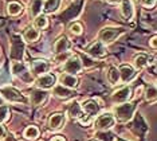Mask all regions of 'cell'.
Listing matches in <instances>:
<instances>
[{
    "mask_svg": "<svg viewBox=\"0 0 157 141\" xmlns=\"http://www.w3.org/2000/svg\"><path fill=\"white\" fill-rule=\"evenodd\" d=\"M118 141H126V140H118Z\"/></svg>",
    "mask_w": 157,
    "mask_h": 141,
    "instance_id": "60d3db41",
    "label": "cell"
},
{
    "mask_svg": "<svg viewBox=\"0 0 157 141\" xmlns=\"http://www.w3.org/2000/svg\"><path fill=\"white\" fill-rule=\"evenodd\" d=\"M24 137L28 140H35L39 137V129L36 126H27L24 131Z\"/></svg>",
    "mask_w": 157,
    "mask_h": 141,
    "instance_id": "83f0119b",
    "label": "cell"
},
{
    "mask_svg": "<svg viewBox=\"0 0 157 141\" xmlns=\"http://www.w3.org/2000/svg\"><path fill=\"white\" fill-rule=\"evenodd\" d=\"M121 14L126 20H130L134 15V10L130 0H121Z\"/></svg>",
    "mask_w": 157,
    "mask_h": 141,
    "instance_id": "e0dca14e",
    "label": "cell"
},
{
    "mask_svg": "<svg viewBox=\"0 0 157 141\" xmlns=\"http://www.w3.org/2000/svg\"><path fill=\"white\" fill-rule=\"evenodd\" d=\"M55 81L56 77L54 74H43L38 78L36 85L40 89H51L52 86H55Z\"/></svg>",
    "mask_w": 157,
    "mask_h": 141,
    "instance_id": "7c38bea8",
    "label": "cell"
},
{
    "mask_svg": "<svg viewBox=\"0 0 157 141\" xmlns=\"http://www.w3.org/2000/svg\"><path fill=\"white\" fill-rule=\"evenodd\" d=\"M149 62V57L146 54H138L137 57L134 58V66L137 69H142L145 67Z\"/></svg>",
    "mask_w": 157,
    "mask_h": 141,
    "instance_id": "484cf974",
    "label": "cell"
},
{
    "mask_svg": "<svg viewBox=\"0 0 157 141\" xmlns=\"http://www.w3.org/2000/svg\"><path fill=\"white\" fill-rule=\"evenodd\" d=\"M11 69H12V73L16 75L20 81H23L24 84H33L34 82V78L31 75L28 67L24 65L23 62H13L11 65Z\"/></svg>",
    "mask_w": 157,
    "mask_h": 141,
    "instance_id": "3957f363",
    "label": "cell"
},
{
    "mask_svg": "<svg viewBox=\"0 0 157 141\" xmlns=\"http://www.w3.org/2000/svg\"><path fill=\"white\" fill-rule=\"evenodd\" d=\"M54 94L58 98H63V100H67V98H71L73 97V92H71L70 89H67L65 88V86H62V85H58V86H55L54 88Z\"/></svg>",
    "mask_w": 157,
    "mask_h": 141,
    "instance_id": "ffe728a7",
    "label": "cell"
},
{
    "mask_svg": "<svg viewBox=\"0 0 157 141\" xmlns=\"http://www.w3.org/2000/svg\"><path fill=\"white\" fill-rule=\"evenodd\" d=\"M70 49V42L66 37H60L54 45V53L55 54H63L67 53V50Z\"/></svg>",
    "mask_w": 157,
    "mask_h": 141,
    "instance_id": "ac0fdd59",
    "label": "cell"
},
{
    "mask_svg": "<svg viewBox=\"0 0 157 141\" xmlns=\"http://www.w3.org/2000/svg\"><path fill=\"white\" fill-rule=\"evenodd\" d=\"M151 47H152V49H156V47H157V37H153L151 39Z\"/></svg>",
    "mask_w": 157,
    "mask_h": 141,
    "instance_id": "e575fe53",
    "label": "cell"
},
{
    "mask_svg": "<svg viewBox=\"0 0 157 141\" xmlns=\"http://www.w3.org/2000/svg\"><path fill=\"white\" fill-rule=\"evenodd\" d=\"M4 105V100H3V97H0V106H3Z\"/></svg>",
    "mask_w": 157,
    "mask_h": 141,
    "instance_id": "ab89813d",
    "label": "cell"
},
{
    "mask_svg": "<svg viewBox=\"0 0 157 141\" xmlns=\"http://www.w3.org/2000/svg\"><path fill=\"white\" fill-rule=\"evenodd\" d=\"M6 141H16V140L13 139V136L10 135V136H7V137H6Z\"/></svg>",
    "mask_w": 157,
    "mask_h": 141,
    "instance_id": "f35d334b",
    "label": "cell"
},
{
    "mask_svg": "<svg viewBox=\"0 0 157 141\" xmlns=\"http://www.w3.org/2000/svg\"><path fill=\"white\" fill-rule=\"evenodd\" d=\"M47 96H48V94L46 93L44 90H42V89L34 90V92L31 93V97H30L31 104H33V105H42L46 100H47Z\"/></svg>",
    "mask_w": 157,
    "mask_h": 141,
    "instance_id": "2e32d148",
    "label": "cell"
},
{
    "mask_svg": "<svg viewBox=\"0 0 157 141\" xmlns=\"http://www.w3.org/2000/svg\"><path fill=\"white\" fill-rule=\"evenodd\" d=\"M99 139H101L102 141H114V136L110 135V133L103 132V133H101V135H99Z\"/></svg>",
    "mask_w": 157,
    "mask_h": 141,
    "instance_id": "d6a6232c",
    "label": "cell"
},
{
    "mask_svg": "<svg viewBox=\"0 0 157 141\" xmlns=\"http://www.w3.org/2000/svg\"><path fill=\"white\" fill-rule=\"evenodd\" d=\"M3 137H6V129L0 125V139H3Z\"/></svg>",
    "mask_w": 157,
    "mask_h": 141,
    "instance_id": "d590c367",
    "label": "cell"
},
{
    "mask_svg": "<svg viewBox=\"0 0 157 141\" xmlns=\"http://www.w3.org/2000/svg\"><path fill=\"white\" fill-rule=\"evenodd\" d=\"M47 24H48V22H47V18L44 15H38L34 19V26L36 30H43V28L47 27Z\"/></svg>",
    "mask_w": 157,
    "mask_h": 141,
    "instance_id": "4316f807",
    "label": "cell"
},
{
    "mask_svg": "<svg viewBox=\"0 0 157 141\" xmlns=\"http://www.w3.org/2000/svg\"><path fill=\"white\" fill-rule=\"evenodd\" d=\"M7 11H8V15L16 16L23 11V7H22L20 3H17V2H11L8 4V7H7Z\"/></svg>",
    "mask_w": 157,
    "mask_h": 141,
    "instance_id": "d4e9b609",
    "label": "cell"
},
{
    "mask_svg": "<svg viewBox=\"0 0 157 141\" xmlns=\"http://www.w3.org/2000/svg\"><path fill=\"white\" fill-rule=\"evenodd\" d=\"M67 113H69V116L71 118H75V120H82V117H83L82 106L77 102V101H74V102L70 104L69 109H67Z\"/></svg>",
    "mask_w": 157,
    "mask_h": 141,
    "instance_id": "9a60e30c",
    "label": "cell"
},
{
    "mask_svg": "<svg viewBox=\"0 0 157 141\" xmlns=\"http://www.w3.org/2000/svg\"><path fill=\"white\" fill-rule=\"evenodd\" d=\"M63 70H65L66 74L70 75H75L82 70V62L78 55H71L66 59L65 66H63Z\"/></svg>",
    "mask_w": 157,
    "mask_h": 141,
    "instance_id": "5b68a950",
    "label": "cell"
},
{
    "mask_svg": "<svg viewBox=\"0 0 157 141\" xmlns=\"http://www.w3.org/2000/svg\"><path fill=\"white\" fill-rule=\"evenodd\" d=\"M141 4L145 7V8H153L156 4V0H141Z\"/></svg>",
    "mask_w": 157,
    "mask_h": 141,
    "instance_id": "836d02e7",
    "label": "cell"
},
{
    "mask_svg": "<svg viewBox=\"0 0 157 141\" xmlns=\"http://www.w3.org/2000/svg\"><path fill=\"white\" fill-rule=\"evenodd\" d=\"M114 122H116V118H114V116L112 113H102L99 117L95 120V129H98V131H109L110 128L114 125Z\"/></svg>",
    "mask_w": 157,
    "mask_h": 141,
    "instance_id": "8992f818",
    "label": "cell"
},
{
    "mask_svg": "<svg viewBox=\"0 0 157 141\" xmlns=\"http://www.w3.org/2000/svg\"><path fill=\"white\" fill-rule=\"evenodd\" d=\"M108 81L110 82L112 85H116L117 82L120 81V71L117 67L114 66H110L109 67V71H108Z\"/></svg>",
    "mask_w": 157,
    "mask_h": 141,
    "instance_id": "cb8c5ba5",
    "label": "cell"
},
{
    "mask_svg": "<svg viewBox=\"0 0 157 141\" xmlns=\"http://www.w3.org/2000/svg\"><path fill=\"white\" fill-rule=\"evenodd\" d=\"M65 121H66L65 114H62V113H55V114H52L51 117L48 118V128L52 129V131L60 129L63 125H65Z\"/></svg>",
    "mask_w": 157,
    "mask_h": 141,
    "instance_id": "5bb4252c",
    "label": "cell"
},
{
    "mask_svg": "<svg viewBox=\"0 0 157 141\" xmlns=\"http://www.w3.org/2000/svg\"><path fill=\"white\" fill-rule=\"evenodd\" d=\"M82 110H85L87 117H93V116H97L99 113L101 106L95 100H87L82 104Z\"/></svg>",
    "mask_w": 157,
    "mask_h": 141,
    "instance_id": "30bf717a",
    "label": "cell"
},
{
    "mask_svg": "<svg viewBox=\"0 0 157 141\" xmlns=\"http://www.w3.org/2000/svg\"><path fill=\"white\" fill-rule=\"evenodd\" d=\"M51 141H66V140L63 139L62 136H55L54 139H51Z\"/></svg>",
    "mask_w": 157,
    "mask_h": 141,
    "instance_id": "8d00e7d4",
    "label": "cell"
},
{
    "mask_svg": "<svg viewBox=\"0 0 157 141\" xmlns=\"http://www.w3.org/2000/svg\"><path fill=\"white\" fill-rule=\"evenodd\" d=\"M31 70L36 75H43L44 73H47L50 70V63L44 59H35L34 62L31 63Z\"/></svg>",
    "mask_w": 157,
    "mask_h": 141,
    "instance_id": "8fae6325",
    "label": "cell"
},
{
    "mask_svg": "<svg viewBox=\"0 0 157 141\" xmlns=\"http://www.w3.org/2000/svg\"><path fill=\"white\" fill-rule=\"evenodd\" d=\"M39 37H40V34H39V31L36 30V28H33V27L27 28V30L24 31V34H23L24 41H26V42H30V43L36 42L38 39H39Z\"/></svg>",
    "mask_w": 157,
    "mask_h": 141,
    "instance_id": "44dd1931",
    "label": "cell"
},
{
    "mask_svg": "<svg viewBox=\"0 0 157 141\" xmlns=\"http://www.w3.org/2000/svg\"><path fill=\"white\" fill-rule=\"evenodd\" d=\"M59 81L62 84V86H65L67 89H73L78 85V79L74 75H70V74H60Z\"/></svg>",
    "mask_w": 157,
    "mask_h": 141,
    "instance_id": "d6986e66",
    "label": "cell"
},
{
    "mask_svg": "<svg viewBox=\"0 0 157 141\" xmlns=\"http://www.w3.org/2000/svg\"><path fill=\"white\" fill-rule=\"evenodd\" d=\"M60 0H47L46 3H43V11L46 14H52L59 8Z\"/></svg>",
    "mask_w": 157,
    "mask_h": 141,
    "instance_id": "603a6c76",
    "label": "cell"
},
{
    "mask_svg": "<svg viewBox=\"0 0 157 141\" xmlns=\"http://www.w3.org/2000/svg\"><path fill=\"white\" fill-rule=\"evenodd\" d=\"M10 109L7 106H0V122H4L8 120Z\"/></svg>",
    "mask_w": 157,
    "mask_h": 141,
    "instance_id": "f546056e",
    "label": "cell"
},
{
    "mask_svg": "<svg viewBox=\"0 0 157 141\" xmlns=\"http://www.w3.org/2000/svg\"><path fill=\"white\" fill-rule=\"evenodd\" d=\"M10 79H11V75L8 73V67L3 66V69L0 70V82L2 84H8Z\"/></svg>",
    "mask_w": 157,
    "mask_h": 141,
    "instance_id": "f1b7e54d",
    "label": "cell"
},
{
    "mask_svg": "<svg viewBox=\"0 0 157 141\" xmlns=\"http://www.w3.org/2000/svg\"><path fill=\"white\" fill-rule=\"evenodd\" d=\"M86 53L89 55H91L93 58H102L106 55V47L105 45H102L101 42H94L93 45H90L87 47Z\"/></svg>",
    "mask_w": 157,
    "mask_h": 141,
    "instance_id": "9c48e42d",
    "label": "cell"
},
{
    "mask_svg": "<svg viewBox=\"0 0 157 141\" xmlns=\"http://www.w3.org/2000/svg\"><path fill=\"white\" fill-rule=\"evenodd\" d=\"M70 31L73 32L74 35H79V34H82V31H83V27H82V24L81 23H73L70 26Z\"/></svg>",
    "mask_w": 157,
    "mask_h": 141,
    "instance_id": "4dcf8cb0",
    "label": "cell"
},
{
    "mask_svg": "<svg viewBox=\"0 0 157 141\" xmlns=\"http://www.w3.org/2000/svg\"><path fill=\"white\" fill-rule=\"evenodd\" d=\"M24 55V43L19 35H13L11 41V50H10V58L13 62H22Z\"/></svg>",
    "mask_w": 157,
    "mask_h": 141,
    "instance_id": "6da1fadb",
    "label": "cell"
},
{
    "mask_svg": "<svg viewBox=\"0 0 157 141\" xmlns=\"http://www.w3.org/2000/svg\"><path fill=\"white\" fill-rule=\"evenodd\" d=\"M0 93H2L3 98L11 101V102H26V98L20 94L19 92H17L16 89L13 88H10V86H7V88H3L0 89Z\"/></svg>",
    "mask_w": 157,
    "mask_h": 141,
    "instance_id": "52a82bcc",
    "label": "cell"
},
{
    "mask_svg": "<svg viewBox=\"0 0 157 141\" xmlns=\"http://www.w3.org/2000/svg\"><path fill=\"white\" fill-rule=\"evenodd\" d=\"M118 71H120V78L122 79V82H130L137 74L130 65H121Z\"/></svg>",
    "mask_w": 157,
    "mask_h": 141,
    "instance_id": "4fadbf2b",
    "label": "cell"
},
{
    "mask_svg": "<svg viewBox=\"0 0 157 141\" xmlns=\"http://www.w3.org/2000/svg\"><path fill=\"white\" fill-rule=\"evenodd\" d=\"M125 32L124 28H117V27H105L99 32V42L102 45H109L113 43L117 38H120Z\"/></svg>",
    "mask_w": 157,
    "mask_h": 141,
    "instance_id": "7a4b0ae2",
    "label": "cell"
},
{
    "mask_svg": "<svg viewBox=\"0 0 157 141\" xmlns=\"http://www.w3.org/2000/svg\"><path fill=\"white\" fill-rule=\"evenodd\" d=\"M146 100L148 101H155L156 100V88L155 86H152V88H149L146 90Z\"/></svg>",
    "mask_w": 157,
    "mask_h": 141,
    "instance_id": "1f68e13d",
    "label": "cell"
},
{
    "mask_svg": "<svg viewBox=\"0 0 157 141\" xmlns=\"http://www.w3.org/2000/svg\"><path fill=\"white\" fill-rule=\"evenodd\" d=\"M108 3H110V4H120L121 0H106Z\"/></svg>",
    "mask_w": 157,
    "mask_h": 141,
    "instance_id": "74e56055",
    "label": "cell"
},
{
    "mask_svg": "<svg viewBox=\"0 0 157 141\" xmlns=\"http://www.w3.org/2000/svg\"><path fill=\"white\" fill-rule=\"evenodd\" d=\"M134 109H136V106H134L133 104H129V102H125L124 105H120V106H117L116 109H114L116 118L120 122H128V121H130L132 117H133Z\"/></svg>",
    "mask_w": 157,
    "mask_h": 141,
    "instance_id": "277c9868",
    "label": "cell"
},
{
    "mask_svg": "<svg viewBox=\"0 0 157 141\" xmlns=\"http://www.w3.org/2000/svg\"><path fill=\"white\" fill-rule=\"evenodd\" d=\"M130 94H132L130 88L124 86V88H121V89L117 90V92L113 93L112 98L116 104H125V102H128V100L130 98Z\"/></svg>",
    "mask_w": 157,
    "mask_h": 141,
    "instance_id": "ba28073f",
    "label": "cell"
},
{
    "mask_svg": "<svg viewBox=\"0 0 157 141\" xmlns=\"http://www.w3.org/2000/svg\"><path fill=\"white\" fill-rule=\"evenodd\" d=\"M42 10H43V2L42 0H33L30 4V14L31 16L36 18L38 15H40Z\"/></svg>",
    "mask_w": 157,
    "mask_h": 141,
    "instance_id": "7402d4cb",
    "label": "cell"
}]
</instances>
